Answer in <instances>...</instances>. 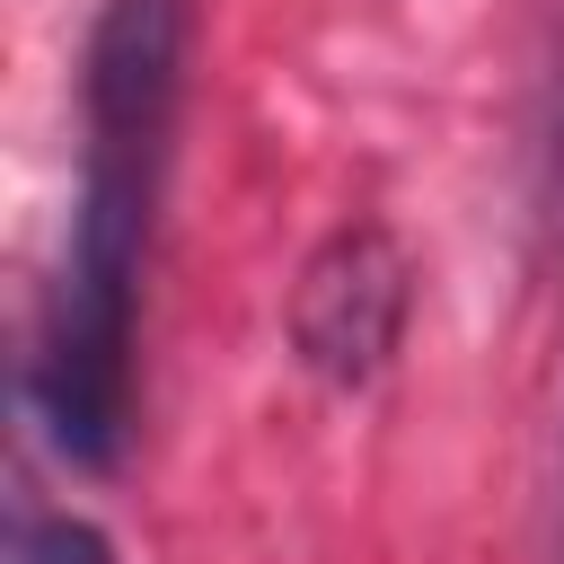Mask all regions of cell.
<instances>
[{"label": "cell", "mask_w": 564, "mask_h": 564, "mask_svg": "<svg viewBox=\"0 0 564 564\" xmlns=\"http://www.w3.org/2000/svg\"><path fill=\"white\" fill-rule=\"evenodd\" d=\"M405 317H414V264L379 220H344L291 282V352L326 388H370L397 361Z\"/></svg>", "instance_id": "2"}, {"label": "cell", "mask_w": 564, "mask_h": 564, "mask_svg": "<svg viewBox=\"0 0 564 564\" xmlns=\"http://www.w3.org/2000/svg\"><path fill=\"white\" fill-rule=\"evenodd\" d=\"M0 564H123L115 538L88 520V511H62V502H18L9 511V546Z\"/></svg>", "instance_id": "3"}, {"label": "cell", "mask_w": 564, "mask_h": 564, "mask_svg": "<svg viewBox=\"0 0 564 564\" xmlns=\"http://www.w3.org/2000/svg\"><path fill=\"white\" fill-rule=\"evenodd\" d=\"M185 0H106L79 70V194L26 352V405L70 467H115L141 405V273L185 106Z\"/></svg>", "instance_id": "1"}, {"label": "cell", "mask_w": 564, "mask_h": 564, "mask_svg": "<svg viewBox=\"0 0 564 564\" xmlns=\"http://www.w3.org/2000/svg\"><path fill=\"white\" fill-rule=\"evenodd\" d=\"M546 220H564V53H555V115H546Z\"/></svg>", "instance_id": "4"}]
</instances>
